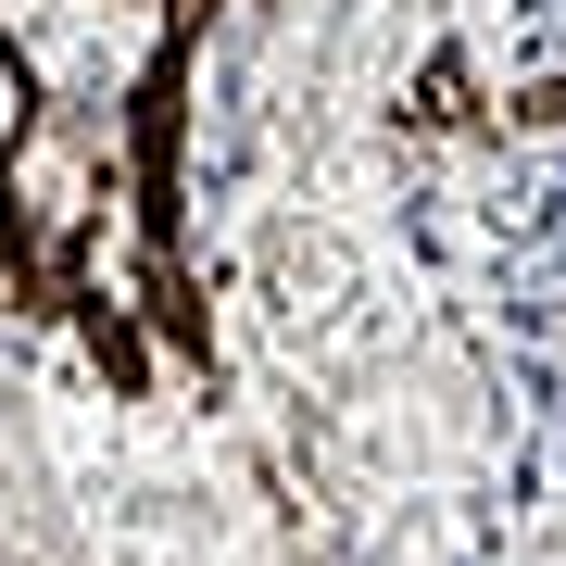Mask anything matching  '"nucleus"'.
Wrapping results in <instances>:
<instances>
[{"label":"nucleus","mask_w":566,"mask_h":566,"mask_svg":"<svg viewBox=\"0 0 566 566\" xmlns=\"http://www.w3.org/2000/svg\"><path fill=\"white\" fill-rule=\"evenodd\" d=\"M542 51H566V0H528L516 13V63H542Z\"/></svg>","instance_id":"1"},{"label":"nucleus","mask_w":566,"mask_h":566,"mask_svg":"<svg viewBox=\"0 0 566 566\" xmlns=\"http://www.w3.org/2000/svg\"><path fill=\"white\" fill-rule=\"evenodd\" d=\"M554 315H566V227H554Z\"/></svg>","instance_id":"2"},{"label":"nucleus","mask_w":566,"mask_h":566,"mask_svg":"<svg viewBox=\"0 0 566 566\" xmlns=\"http://www.w3.org/2000/svg\"><path fill=\"white\" fill-rule=\"evenodd\" d=\"M528 114H554V126H566V88H542V102H528Z\"/></svg>","instance_id":"3"}]
</instances>
